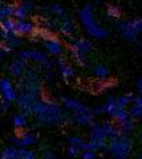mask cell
I'll return each instance as SVG.
<instances>
[{
  "label": "cell",
  "instance_id": "cell-1",
  "mask_svg": "<svg viewBox=\"0 0 142 159\" xmlns=\"http://www.w3.org/2000/svg\"><path fill=\"white\" fill-rule=\"evenodd\" d=\"M16 89L17 98L15 103L17 105L19 111L25 114L27 117H31V109L33 102L37 101L41 94V81L36 66H31L27 64L25 70L19 77V84Z\"/></svg>",
  "mask_w": 142,
  "mask_h": 159
},
{
  "label": "cell",
  "instance_id": "cell-2",
  "mask_svg": "<svg viewBox=\"0 0 142 159\" xmlns=\"http://www.w3.org/2000/svg\"><path fill=\"white\" fill-rule=\"evenodd\" d=\"M31 117L40 126H61L68 119L65 110L57 102L45 98H39L33 102Z\"/></svg>",
  "mask_w": 142,
  "mask_h": 159
},
{
  "label": "cell",
  "instance_id": "cell-3",
  "mask_svg": "<svg viewBox=\"0 0 142 159\" xmlns=\"http://www.w3.org/2000/svg\"><path fill=\"white\" fill-rule=\"evenodd\" d=\"M78 17H80L81 25L84 28L85 33L89 37L96 39V40H104L109 36V31L97 23L92 4H86V6L82 7L78 11Z\"/></svg>",
  "mask_w": 142,
  "mask_h": 159
},
{
  "label": "cell",
  "instance_id": "cell-4",
  "mask_svg": "<svg viewBox=\"0 0 142 159\" xmlns=\"http://www.w3.org/2000/svg\"><path fill=\"white\" fill-rule=\"evenodd\" d=\"M69 49L72 57L80 66H88L90 62L89 54L93 51L92 43L85 37H69Z\"/></svg>",
  "mask_w": 142,
  "mask_h": 159
},
{
  "label": "cell",
  "instance_id": "cell-5",
  "mask_svg": "<svg viewBox=\"0 0 142 159\" xmlns=\"http://www.w3.org/2000/svg\"><path fill=\"white\" fill-rule=\"evenodd\" d=\"M106 150L109 151L116 159L129 157L131 150H133V141H131L130 135H124V134H118L116 137H112L108 139L106 143Z\"/></svg>",
  "mask_w": 142,
  "mask_h": 159
},
{
  "label": "cell",
  "instance_id": "cell-6",
  "mask_svg": "<svg viewBox=\"0 0 142 159\" xmlns=\"http://www.w3.org/2000/svg\"><path fill=\"white\" fill-rule=\"evenodd\" d=\"M117 31L125 40L130 43L138 41L140 34L142 32V20L140 17L121 20L117 23Z\"/></svg>",
  "mask_w": 142,
  "mask_h": 159
},
{
  "label": "cell",
  "instance_id": "cell-7",
  "mask_svg": "<svg viewBox=\"0 0 142 159\" xmlns=\"http://www.w3.org/2000/svg\"><path fill=\"white\" fill-rule=\"evenodd\" d=\"M89 141H85L84 148L82 150H92V151H102L106 148L108 143V137L105 135V133L102 131L101 123L94 122L93 125L89 126Z\"/></svg>",
  "mask_w": 142,
  "mask_h": 159
},
{
  "label": "cell",
  "instance_id": "cell-8",
  "mask_svg": "<svg viewBox=\"0 0 142 159\" xmlns=\"http://www.w3.org/2000/svg\"><path fill=\"white\" fill-rule=\"evenodd\" d=\"M17 58L21 60L23 62H35L44 70H51L53 69V61L48 57L47 53L41 51H36V49H23L17 53Z\"/></svg>",
  "mask_w": 142,
  "mask_h": 159
},
{
  "label": "cell",
  "instance_id": "cell-9",
  "mask_svg": "<svg viewBox=\"0 0 142 159\" xmlns=\"http://www.w3.org/2000/svg\"><path fill=\"white\" fill-rule=\"evenodd\" d=\"M0 98L13 105L17 98V89L11 78L0 77Z\"/></svg>",
  "mask_w": 142,
  "mask_h": 159
},
{
  "label": "cell",
  "instance_id": "cell-10",
  "mask_svg": "<svg viewBox=\"0 0 142 159\" xmlns=\"http://www.w3.org/2000/svg\"><path fill=\"white\" fill-rule=\"evenodd\" d=\"M43 45L45 49L47 54H49L52 57H60L64 54V45L62 43L55 37L53 34H44L43 36Z\"/></svg>",
  "mask_w": 142,
  "mask_h": 159
},
{
  "label": "cell",
  "instance_id": "cell-11",
  "mask_svg": "<svg viewBox=\"0 0 142 159\" xmlns=\"http://www.w3.org/2000/svg\"><path fill=\"white\" fill-rule=\"evenodd\" d=\"M9 142L15 147H32L37 143V135L32 131H21L20 134H15L9 137Z\"/></svg>",
  "mask_w": 142,
  "mask_h": 159
},
{
  "label": "cell",
  "instance_id": "cell-12",
  "mask_svg": "<svg viewBox=\"0 0 142 159\" xmlns=\"http://www.w3.org/2000/svg\"><path fill=\"white\" fill-rule=\"evenodd\" d=\"M60 106L64 109L65 111L72 113H80V111H88L89 110V106H86L85 103H82L78 99L69 97V96H62L60 98Z\"/></svg>",
  "mask_w": 142,
  "mask_h": 159
},
{
  "label": "cell",
  "instance_id": "cell-13",
  "mask_svg": "<svg viewBox=\"0 0 142 159\" xmlns=\"http://www.w3.org/2000/svg\"><path fill=\"white\" fill-rule=\"evenodd\" d=\"M53 66H56L57 72H58V76H60L65 82H69L71 80L75 77V69L71 64L66 62V60L60 56L56 58V61L53 62Z\"/></svg>",
  "mask_w": 142,
  "mask_h": 159
},
{
  "label": "cell",
  "instance_id": "cell-14",
  "mask_svg": "<svg viewBox=\"0 0 142 159\" xmlns=\"http://www.w3.org/2000/svg\"><path fill=\"white\" fill-rule=\"evenodd\" d=\"M71 121L73 123H76L77 126H85V127H89L90 125H93L96 121H94V118H96V114L93 113L92 110V107L89 109L88 111H80V113H72L71 116Z\"/></svg>",
  "mask_w": 142,
  "mask_h": 159
},
{
  "label": "cell",
  "instance_id": "cell-15",
  "mask_svg": "<svg viewBox=\"0 0 142 159\" xmlns=\"http://www.w3.org/2000/svg\"><path fill=\"white\" fill-rule=\"evenodd\" d=\"M36 8L35 2L32 0H24V2L15 4V11H13V19L15 20H27L31 12Z\"/></svg>",
  "mask_w": 142,
  "mask_h": 159
},
{
  "label": "cell",
  "instance_id": "cell-16",
  "mask_svg": "<svg viewBox=\"0 0 142 159\" xmlns=\"http://www.w3.org/2000/svg\"><path fill=\"white\" fill-rule=\"evenodd\" d=\"M15 28H16V36L19 37H27V36H32V34L36 33V24L32 23L28 19L16 20Z\"/></svg>",
  "mask_w": 142,
  "mask_h": 159
},
{
  "label": "cell",
  "instance_id": "cell-17",
  "mask_svg": "<svg viewBox=\"0 0 142 159\" xmlns=\"http://www.w3.org/2000/svg\"><path fill=\"white\" fill-rule=\"evenodd\" d=\"M57 31L61 34H65V36H71V34L76 31V23L71 16L64 15L62 17L58 19V27Z\"/></svg>",
  "mask_w": 142,
  "mask_h": 159
},
{
  "label": "cell",
  "instance_id": "cell-18",
  "mask_svg": "<svg viewBox=\"0 0 142 159\" xmlns=\"http://www.w3.org/2000/svg\"><path fill=\"white\" fill-rule=\"evenodd\" d=\"M39 9H40L41 12L51 15V16L56 17V19H60V17L64 16V15H66L65 8L58 3H53V4H49V6H41V7H39Z\"/></svg>",
  "mask_w": 142,
  "mask_h": 159
},
{
  "label": "cell",
  "instance_id": "cell-19",
  "mask_svg": "<svg viewBox=\"0 0 142 159\" xmlns=\"http://www.w3.org/2000/svg\"><path fill=\"white\" fill-rule=\"evenodd\" d=\"M25 66H27V64L25 62H23L21 60H19L17 57L12 60L11 64H9V66H8V73L11 74L12 77L15 78H19L21 76V74L24 73V70H25Z\"/></svg>",
  "mask_w": 142,
  "mask_h": 159
},
{
  "label": "cell",
  "instance_id": "cell-20",
  "mask_svg": "<svg viewBox=\"0 0 142 159\" xmlns=\"http://www.w3.org/2000/svg\"><path fill=\"white\" fill-rule=\"evenodd\" d=\"M92 72H93V76H94L97 80H100V81H104V80H108L110 77L109 68L105 66L104 64H96V65L93 66Z\"/></svg>",
  "mask_w": 142,
  "mask_h": 159
},
{
  "label": "cell",
  "instance_id": "cell-21",
  "mask_svg": "<svg viewBox=\"0 0 142 159\" xmlns=\"http://www.w3.org/2000/svg\"><path fill=\"white\" fill-rule=\"evenodd\" d=\"M101 127H102V131L105 133V135L108 137V139L120 134V129H118V126H117V123H114L113 121L101 122Z\"/></svg>",
  "mask_w": 142,
  "mask_h": 159
},
{
  "label": "cell",
  "instance_id": "cell-22",
  "mask_svg": "<svg viewBox=\"0 0 142 159\" xmlns=\"http://www.w3.org/2000/svg\"><path fill=\"white\" fill-rule=\"evenodd\" d=\"M11 121H12V125L15 126V129L17 130H24L27 126H28V117L23 113H16L11 117Z\"/></svg>",
  "mask_w": 142,
  "mask_h": 159
},
{
  "label": "cell",
  "instance_id": "cell-23",
  "mask_svg": "<svg viewBox=\"0 0 142 159\" xmlns=\"http://www.w3.org/2000/svg\"><path fill=\"white\" fill-rule=\"evenodd\" d=\"M120 129V133L124 134V135H131L135 130V121L133 118H128L126 121L121 122L120 125H117Z\"/></svg>",
  "mask_w": 142,
  "mask_h": 159
},
{
  "label": "cell",
  "instance_id": "cell-24",
  "mask_svg": "<svg viewBox=\"0 0 142 159\" xmlns=\"http://www.w3.org/2000/svg\"><path fill=\"white\" fill-rule=\"evenodd\" d=\"M0 159H20L17 154V147L15 146H7L0 150Z\"/></svg>",
  "mask_w": 142,
  "mask_h": 159
},
{
  "label": "cell",
  "instance_id": "cell-25",
  "mask_svg": "<svg viewBox=\"0 0 142 159\" xmlns=\"http://www.w3.org/2000/svg\"><path fill=\"white\" fill-rule=\"evenodd\" d=\"M133 97H134V94L126 93V94H124V96H120L118 98H116L117 109H128V107L131 105Z\"/></svg>",
  "mask_w": 142,
  "mask_h": 159
},
{
  "label": "cell",
  "instance_id": "cell-26",
  "mask_svg": "<svg viewBox=\"0 0 142 159\" xmlns=\"http://www.w3.org/2000/svg\"><path fill=\"white\" fill-rule=\"evenodd\" d=\"M112 119H113V122L117 123V125H120L121 122L126 121L129 117V113H128V109H116L114 113L112 114Z\"/></svg>",
  "mask_w": 142,
  "mask_h": 159
},
{
  "label": "cell",
  "instance_id": "cell-27",
  "mask_svg": "<svg viewBox=\"0 0 142 159\" xmlns=\"http://www.w3.org/2000/svg\"><path fill=\"white\" fill-rule=\"evenodd\" d=\"M13 11H15V4H2L0 6V21L6 19L13 17Z\"/></svg>",
  "mask_w": 142,
  "mask_h": 159
},
{
  "label": "cell",
  "instance_id": "cell-28",
  "mask_svg": "<svg viewBox=\"0 0 142 159\" xmlns=\"http://www.w3.org/2000/svg\"><path fill=\"white\" fill-rule=\"evenodd\" d=\"M17 154L20 159H39V152L32 148L27 147H17Z\"/></svg>",
  "mask_w": 142,
  "mask_h": 159
},
{
  "label": "cell",
  "instance_id": "cell-29",
  "mask_svg": "<svg viewBox=\"0 0 142 159\" xmlns=\"http://www.w3.org/2000/svg\"><path fill=\"white\" fill-rule=\"evenodd\" d=\"M15 23H16V20H15L13 17L3 20V21H0V29H3L4 32H8V33H11V34H16Z\"/></svg>",
  "mask_w": 142,
  "mask_h": 159
},
{
  "label": "cell",
  "instance_id": "cell-30",
  "mask_svg": "<svg viewBox=\"0 0 142 159\" xmlns=\"http://www.w3.org/2000/svg\"><path fill=\"white\" fill-rule=\"evenodd\" d=\"M84 143H85V141L80 135H72V137H69L66 139L68 146H75L77 148H80L81 151H82V148H84Z\"/></svg>",
  "mask_w": 142,
  "mask_h": 159
},
{
  "label": "cell",
  "instance_id": "cell-31",
  "mask_svg": "<svg viewBox=\"0 0 142 159\" xmlns=\"http://www.w3.org/2000/svg\"><path fill=\"white\" fill-rule=\"evenodd\" d=\"M39 158H40V159H60V157H58L51 147L41 148L40 154H39Z\"/></svg>",
  "mask_w": 142,
  "mask_h": 159
},
{
  "label": "cell",
  "instance_id": "cell-32",
  "mask_svg": "<svg viewBox=\"0 0 142 159\" xmlns=\"http://www.w3.org/2000/svg\"><path fill=\"white\" fill-rule=\"evenodd\" d=\"M102 106H104V111L105 114L108 116H112V114L114 113V110L117 109V105H116V98H108L105 103H102Z\"/></svg>",
  "mask_w": 142,
  "mask_h": 159
},
{
  "label": "cell",
  "instance_id": "cell-33",
  "mask_svg": "<svg viewBox=\"0 0 142 159\" xmlns=\"http://www.w3.org/2000/svg\"><path fill=\"white\" fill-rule=\"evenodd\" d=\"M44 25H45V28L51 29V31H57L58 19L53 17V16H47V17H44Z\"/></svg>",
  "mask_w": 142,
  "mask_h": 159
},
{
  "label": "cell",
  "instance_id": "cell-34",
  "mask_svg": "<svg viewBox=\"0 0 142 159\" xmlns=\"http://www.w3.org/2000/svg\"><path fill=\"white\" fill-rule=\"evenodd\" d=\"M128 113H129V117L133 118L134 121H138L142 117V107H137L131 105L130 107H128Z\"/></svg>",
  "mask_w": 142,
  "mask_h": 159
},
{
  "label": "cell",
  "instance_id": "cell-35",
  "mask_svg": "<svg viewBox=\"0 0 142 159\" xmlns=\"http://www.w3.org/2000/svg\"><path fill=\"white\" fill-rule=\"evenodd\" d=\"M80 152H81L80 148H77V147H75V146H68V145H66V150H65L66 158H69V159H76V158L80 157Z\"/></svg>",
  "mask_w": 142,
  "mask_h": 159
},
{
  "label": "cell",
  "instance_id": "cell-36",
  "mask_svg": "<svg viewBox=\"0 0 142 159\" xmlns=\"http://www.w3.org/2000/svg\"><path fill=\"white\" fill-rule=\"evenodd\" d=\"M81 159H97V152L92 150H82L80 152Z\"/></svg>",
  "mask_w": 142,
  "mask_h": 159
},
{
  "label": "cell",
  "instance_id": "cell-37",
  "mask_svg": "<svg viewBox=\"0 0 142 159\" xmlns=\"http://www.w3.org/2000/svg\"><path fill=\"white\" fill-rule=\"evenodd\" d=\"M108 16L112 17V19H114V20H117V19L121 16V12H120V9L117 8V7H109V8H108Z\"/></svg>",
  "mask_w": 142,
  "mask_h": 159
},
{
  "label": "cell",
  "instance_id": "cell-38",
  "mask_svg": "<svg viewBox=\"0 0 142 159\" xmlns=\"http://www.w3.org/2000/svg\"><path fill=\"white\" fill-rule=\"evenodd\" d=\"M11 107H12L11 103H8V102H6V101H3V99L0 98V116H2V114H4L6 111H8Z\"/></svg>",
  "mask_w": 142,
  "mask_h": 159
},
{
  "label": "cell",
  "instance_id": "cell-39",
  "mask_svg": "<svg viewBox=\"0 0 142 159\" xmlns=\"http://www.w3.org/2000/svg\"><path fill=\"white\" fill-rule=\"evenodd\" d=\"M11 51H8V49L6 47H3V45H0V61H3L4 58H7L8 57V54Z\"/></svg>",
  "mask_w": 142,
  "mask_h": 159
},
{
  "label": "cell",
  "instance_id": "cell-40",
  "mask_svg": "<svg viewBox=\"0 0 142 159\" xmlns=\"http://www.w3.org/2000/svg\"><path fill=\"white\" fill-rule=\"evenodd\" d=\"M135 89H137V94H142V78L138 77L135 81Z\"/></svg>",
  "mask_w": 142,
  "mask_h": 159
},
{
  "label": "cell",
  "instance_id": "cell-41",
  "mask_svg": "<svg viewBox=\"0 0 142 159\" xmlns=\"http://www.w3.org/2000/svg\"><path fill=\"white\" fill-rule=\"evenodd\" d=\"M92 110H93V113H94V114H105L104 106H102V105H97L96 107H93Z\"/></svg>",
  "mask_w": 142,
  "mask_h": 159
},
{
  "label": "cell",
  "instance_id": "cell-42",
  "mask_svg": "<svg viewBox=\"0 0 142 159\" xmlns=\"http://www.w3.org/2000/svg\"><path fill=\"white\" fill-rule=\"evenodd\" d=\"M118 159H130L129 157H124V158H118Z\"/></svg>",
  "mask_w": 142,
  "mask_h": 159
},
{
  "label": "cell",
  "instance_id": "cell-43",
  "mask_svg": "<svg viewBox=\"0 0 142 159\" xmlns=\"http://www.w3.org/2000/svg\"><path fill=\"white\" fill-rule=\"evenodd\" d=\"M137 159H141V154L138 152V155H137Z\"/></svg>",
  "mask_w": 142,
  "mask_h": 159
},
{
  "label": "cell",
  "instance_id": "cell-44",
  "mask_svg": "<svg viewBox=\"0 0 142 159\" xmlns=\"http://www.w3.org/2000/svg\"><path fill=\"white\" fill-rule=\"evenodd\" d=\"M4 3V0H0V6H2V4Z\"/></svg>",
  "mask_w": 142,
  "mask_h": 159
},
{
  "label": "cell",
  "instance_id": "cell-45",
  "mask_svg": "<svg viewBox=\"0 0 142 159\" xmlns=\"http://www.w3.org/2000/svg\"><path fill=\"white\" fill-rule=\"evenodd\" d=\"M0 133H2V127H0Z\"/></svg>",
  "mask_w": 142,
  "mask_h": 159
}]
</instances>
